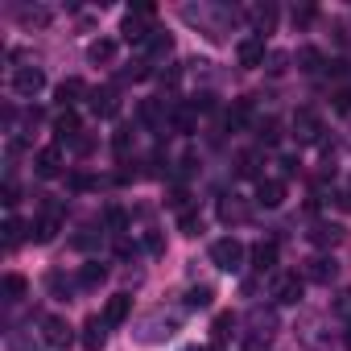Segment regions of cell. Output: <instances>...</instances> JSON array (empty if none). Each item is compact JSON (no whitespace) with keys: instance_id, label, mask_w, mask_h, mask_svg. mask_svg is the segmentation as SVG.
<instances>
[{"instance_id":"6da1fadb","label":"cell","mask_w":351,"mask_h":351,"mask_svg":"<svg viewBox=\"0 0 351 351\" xmlns=\"http://www.w3.org/2000/svg\"><path fill=\"white\" fill-rule=\"evenodd\" d=\"M178 326H182V318H178V314L153 310V314H145V318L132 326V335H136V343H165V339L178 335Z\"/></svg>"},{"instance_id":"7a4b0ae2","label":"cell","mask_w":351,"mask_h":351,"mask_svg":"<svg viewBox=\"0 0 351 351\" xmlns=\"http://www.w3.org/2000/svg\"><path fill=\"white\" fill-rule=\"evenodd\" d=\"M120 34H124V42L128 46H145L157 29H153V5H132V13L124 17V25H120Z\"/></svg>"},{"instance_id":"3957f363","label":"cell","mask_w":351,"mask_h":351,"mask_svg":"<svg viewBox=\"0 0 351 351\" xmlns=\"http://www.w3.org/2000/svg\"><path fill=\"white\" fill-rule=\"evenodd\" d=\"M244 256H248V248H244L236 236H223V240L211 244V265H215L219 273H240V269H244Z\"/></svg>"},{"instance_id":"277c9868","label":"cell","mask_w":351,"mask_h":351,"mask_svg":"<svg viewBox=\"0 0 351 351\" xmlns=\"http://www.w3.org/2000/svg\"><path fill=\"white\" fill-rule=\"evenodd\" d=\"M71 339H75V330L66 326V318H58V314H46V318H42V343H46L50 351H66Z\"/></svg>"},{"instance_id":"5b68a950","label":"cell","mask_w":351,"mask_h":351,"mask_svg":"<svg viewBox=\"0 0 351 351\" xmlns=\"http://www.w3.org/2000/svg\"><path fill=\"white\" fill-rule=\"evenodd\" d=\"M42 87H46L42 66H17V71H13V95L34 99V95H42Z\"/></svg>"},{"instance_id":"8992f818","label":"cell","mask_w":351,"mask_h":351,"mask_svg":"<svg viewBox=\"0 0 351 351\" xmlns=\"http://www.w3.org/2000/svg\"><path fill=\"white\" fill-rule=\"evenodd\" d=\"M302 293H306V277H298V273H285V277L273 281V302L277 306H298Z\"/></svg>"},{"instance_id":"52a82bcc","label":"cell","mask_w":351,"mask_h":351,"mask_svg":"<svg viewBox=\"0 0 351 351\" xmlns=\"http://www.w3.org/2000/svg\"><path fill=\"white\" fill-rule=\"evenodd\" d=\"M34 169H38V178H58V173L66 169V153H62V145H46V149H38Z\"/></svg>"},{"instance_id":"ba28073f","label":"cell","mask_w":351,"mask_h":351,"mask_svg":"<svg viewBox=\"0 0 351 351\" xmlns=\"http://www.w3.org/2000/svg\"><path fill=\"white\" fill-rule=\"evenodd\" d=\"M54 136H58V145H75V141L83 136V120H79L75 108H62V112L54 116Z\"/></svg>"},{"instance_id":"9c48e42d","label":"cell","mask_w":351,"mask_h":351,"mask_svg":"<svg viewBox=\"0 0 351 351\" xmlns=\"http://www.w3.org/2000/svg\"><path fill=\"white\" fill-rule=\"evenodd\" d=\"M293 136H298V145H314L322 136V120L310 108H298L293 112Z\"/></svg>"},{"instance_id":"30bf717a","label":"cell","mask_w":351,"mask_h":351,"mask_svg":"<svg viewBox=\"0 0 351 351\" xmlns=\"http://www.w3.org/2000/svg\"><path fill=\"white\" fill-rule=\"evenodd\" d=\"M58 232H62V215H58V207H50L46 215L34 219L29 240H34V244H50V240H58Z\"/></svg>"},{"instance_id":"8fae6325","label":"cell","mask_w":351,"mask_h":351,"mask_svg":"<svg viewBox=\"0 0 351 351\" xmlns=\"http://www.w3.org/2000/svg\"><path fill=\"white\" fill-rule=\"evenodd\" d=\"M302 277L314 281V285H330V281L339 277V261H335V256H310L306 269H302Z\"/></svg>"},{"instance_id":"7c38bea8","label":"cell","mask_w":351,"mask_h":351,"mask_svg":"<svg viewBox=\"0 0 351 351\" xmlns=\"http://www.w3.org/2000/svg\"><path fill=\"white\" fill-rule=\"evenodd\" d=\"M87 99H91V112H95L99 120H112V116H120V91H116V87H95Z\"/></svg>"},{"instance_id":"4fadbf2b","label":"cell","mask_w":351,"mask_h":351,"mask_svg":"<svg viewBox=\"0 0 351 351\" xmlns=\"http://www.w3.org/2000/svg\"><path fill=\"white\" fill-rule=\"evenodd\" d=\"M108 322H104V314H91L87 322H83V335H79V343L87 347V351H104L108 347Z\"/></svg>"},{"instance_id":"5bb4252c","label":"cell","mask_w":351,"mask_h":351,"mask_svg":"<svg viewBox=\"0 0 351 351\" xmlns=\"http://www.w3.org/2000/svg\"><path fill=\"white\" fill-rule=\"evenodd\" d=\"M281 203H285V182H281V178H261V182H256V207L273 211V207H281Z\"/></svg>"},{"instance_id":"9a60e30c","label":"cell","mask_w":351,"mask_h":351,"mask_svg":"<svg viewBox=\"0 0 351 351\" xmlns=\"http://www.w3.org/2000/svg\"><path fill=\"white\" fill-rule=\"evenodd\" d=\"M236 58H240V66H265V38H244L240 46H236Z\"/></svg>"},{"instance_id":"2e32d148","label":"cell","mask_w":351,"mask_h":351,"mask_svg":"<svg viewBox=\"0 0 351 351\" xmlns=\"http://www.w3.org/2000/svg\"><path fill=\"white\" fill-rule=\"evenodd\" d=\"M248 326H252V339H256V343H261V339L269 343V339H273V330H277V314L256 306V310L248 314Z\"/></svg>"},{"instance_id":"e0dca14e","label":"cell","mask_w":351,"mask_h":351,"mask_svg":"<svg viewBox=\"0 0 351 351\" xmlns=\"http://www.w3.org/2000/svg\"><path fill=\"white\" fill-rule=\"evenodd\" d=\"M195 124H199V112H195L191 104H173V112H169V128H173V132L191 136V132H195Z\"/></svg>"},{"instance_id":"ac0fdd59","label":"cell","mask_w":351,"mask_h":351,"mask_svg":"<svg viewBox=\"0 0 351 351\" xmlns=\"http://www.w3.org/2000/svg\"><path fill=\"white\" fill-rule=\"evenodd\" d=\"M128 314H132V298H128V293H116V298H108V306H104V322H108V326H120V322H128Z\"/></svg>"},{"instance_id":"d6986e66","label":"cell","mask_w":351,"mask_h":351,"mask_svg":"<svg viewBox=\"0 0 351 351\" xmlns=\"http://www.w3.org/2000/svg\"><path fill=\"white\" fill-rule=\"evenodd\" d=\"M252 269H256L261 277L277 269V244H273V240H261V244L252 248Z\"/></svg>"},{"instance_id":"ffe728a7","label":"cell","mask_w":351,"mask_h":351,"mask_svg":"<svg viewBox=\"0 0 351 351\" xmlns=\"http://www.w3.org/2000/svg\"><path fill=\"white\" fill-rule=\"evenodd\" d=\"M339 240H343V228H339V223H326V219H322V223L310 228V244H318V248H335Z\"/></svg>"},{"instance_id":"44dd1931","label":"cell","mask_w":351,"mask_h":351,"mask_svg":"<svg viewBox=\"0 0 351 351\" xmlns=\"http://www.w3.org/2000/svg\"><path fill=\"white\" fill-rule=\"evenodd\" d=\"M25 293H29V281L21 273H5V281H0V298H5V302H21Z\"/></svg>"},{"instance_id":"7402d4cb","label":"cell","mask_w":351,"mask_h":351,"mask_svg":"<svg viewBox=\"0 0 351 351\" xmlns=\"http://www.w3.org/2000/svg\"><path fill=\"white\" fill-rule=\"evenodd\" d=\"M87 58H91L95 66H112V62H116V42H112V38L91 42V46H87Z\"/></svg>"},{"instance_id":"603a6c76","label":"cell","mask_w":351,"mask_h":351,"mask_svg":"<svg viewBox=\"0 0 351 351\" xmlns=\"http://www.w3.org/2000/svg\"><path fill=\"white\" fill-rule=\"evenodd\" d=\"M281 136H285V132H281V120H277V116L256 120V141H261V145H269V149H273V145H281Z\"/></svg>"},{"instance_id":"cb8c5ba5","label":"cell","mask_w":351,"mask_h":351,"mask_svg":"<svg viewBox=\"0 0 351 351\" xmlns=\"http://www.w3.org/2000/svg\"><path fill=\"white\" fill-rule=\"evenodd\" d=\"M108 281V265H99V261H87L83 269H79V285L83 289H99Z\"/></svg>"},{"instance_id":"d4e9b609","label":"cell","mask_w":351,"mask_h":351,"mask_svg":"<svg viewBox=\"0 0 351 351\" xmlns=\"http://www.w3.org/2000/svg\"><path fill=\"white\" fill-rule=\"evenodd\" d=\"M75 285L79 281H71L62 269H54V273H46V289L54 293V298H62V302H71V293H75Z\"/></svg>"},{"instance_id":"484cf974","label":"cell","mask_w":351,"mask_h":351,"mask_svg":"<svg viewBox=\"0 0 351 351\" xmlns=\"http://www.w3.org/2000/svg\"><path fill=\"white\" fill-rule=\"evenodd\" d=\"M248 116H252V99H236V104L228 108V116H223V124H228L232 132H240V128L248 124Z\"/></svg>"},{"instance_id":"4316f807","label":"cell","mask_w":351,"mask_h":351,"mask_svg":"<svg viewBox=\"0 0 351 351\" xmlns=\"http://www.w3.org/2000/svg\"><path fill=\"white\" fill-rule=\"evenodd\" d=\"M236 173H240V178H256V182H261V178H265V173H261V153H256V149H252V153H240V157H236Z\"/></svg>"},{"instance_id":"83f0119b","label":"cell","mask_w":351,"mask_h":351,"mask_svg":"<svg viewBox=\"0 0 351 351\" xmlns=\"http://www.w3.org/2000/svg\"><path fill=\"white\" fill-rule=\"evenodd\" d=\"M79 95H91L83 79H62V83H58V104H62V108H71Z\"/></svg>"},{"instance_id":"f1b7e54d","label":"cell","mask_w":351,"mask_h":351,"mask_svg":"<svg viewBox=\"0 0 351 351\" xmlns=\"http://www.w3.org/2000/svg\"><path fill=\"white\" fill-rule=\"evenodd\" d=\"M149 75H153V62L136 58V62H128V66L116 75V83H141V79H149Z\"/></svg>"},{"instance_id":"f546056e","label":"cell","mask_w":351,"mask_h":351,"mask_svg":"<svg viewBox=\"0 0 351 351\" xmlns=\"http://www.w3.org/2000/svg\"><path fill=\"white\" fill-rule=\"evenodd\" d=\"M215 302V289L211 285H191L186 289V310H207Z\"/></svg>"},{"instance_id":"4dcf8cb0","label":"cell","mask_w":351,"mask_h":351,"mask_svg":"<svg viewBox=\"0 0 351 351\" xmlns=\"http://www.w3.org/2000/svg\"><path fill=\"white\" fill-rule=\"evenodd\" d=\"M252 25H256V38L273 34V25H277V9H273V5H265V9H252Z\"/></svg>"},{"instance_id":"1f68e13d","label":"cell","mask_w":351,"mask_h":351,"mask_svg":"<svg viewBox=\"0 0 351 351\" xmlns=\"http://www.w3.org/2000/svg\"><path fill=\"white\" fill-rule=\"evenodd\" d=\"M219 219H223V223H244V219H248V207L236 203V195H232V199L219 203Z\"/></svg>"},{"instance_id":"d6a6232c","label":"cell","mask_w":351,"mask_h":351,"mask_svg":"<svg viewBox=\"0 0 351 351\" xmlns=\"http://www.w3.org/2000/svg\"><path fill=\"white\" fill-rule=\"evenodd\" d=\"M25 236H29V232H25V223H21L17 215H9V219H5V252H13Z\"/></svg>"},{"instance_id":"836d02e7","label":"cell","mask_w":351,"mask_h":351,"mask_svg":"<svg viewBox=\"0 0 351 351\" xmlns=\"http://www.w3.org/2000/svg\"><path fill=\"white\" fill-rule=\"evenodd\" d=\"M298 71L318 75V71H322V54H318L314 46H302V50H298Z\"/></svg>"},{"instance_id":"e575fe53","label":"cell","mask_w":351,"mask_h":351,"mask_svg":"<svg viewBox=\"0 0 351 351\" xmlns=\"http://www.w3.org/2000/svg\"><path fill=\"white\" fill-rule=\"evenodd\" d=\"M211 335H215V343L232 339V335H236V314H215V326H211Z\"/></svg>"},{"instance_id":"d590c367","label":"cell","mask_w":351,"mask_h":351,"mask_svg":"<svg viewBox=\"0 0 351 351\" xmlns=\"http://www.w3.org/2000/svg\"><path fill=\"white\" fill-rule=\"evenodd\" d=\"M112 149H116V157H120V161H128V149H132V128H116V132H112Z\"/></svg>"},{"instance_id":"8d00e7d4","label":"cell","mask_w":351,"mask_h":351,"mask_svg":"<svg viewBox=\"0 0 351 351\" xmlns=\"http://www.w3.org/2000/svg\"><path fill=\"white\" fill-rule=\"evenodd\" d=\"M104 228H108L112 236H120V232L128 228V215H124L120 207H108V211H104Z\"/></svg>"},{"instance_id":"74e56055","label":"cell","mask_w":351,"mask_h":351,"mask_svg":"<svg viewBox=\"0 0 351 351\" xmlns=\"http://www.w3.org/2000/svg\"><path fill=\"white\" fill-rule=\"evenodd\" d=\"M178 228H182V236H199V232H203V215H195V211H182Z\"/></svg>"},{"instance_id":"f35d334b","label":"cell","mask_w":351,"mask_h":351,"mask_svg":"<svg viewBox=\"0 0 351 351\" xmlns=\"http://www.w3.org/2000/svg\"><path fill=\"white\" fill-rule=\"evenodd\" d=\"M17 17H21V25H50V13L46 9H21Z\"/></svg>"},{"instance_id":"ab89813d","label":"cell","mask_w":351,"mask_h":351,"mask_svg":"<svg viewBox=\"0 0 351 351\" xmlns=\"http://www.w3.org/2000/svg\"><path fill=\"white\" fill-rule=\"evenodd\" d=\"M0 203H5L9 211L21 203V191H17V182H13V178H5V191H0Z\"/></svg>"},{"instance_id":"60d3db41","label":"cell","mask_w":351,"mask_h":351,"mask_svg":"<svg viewBox=\"0 0 351 351\" xmlns=\"http://www.w3.org/2000/svg\"><path fill=\"white\" fill-rule=\"evenodd\" d=\"M339 318H347L351 322V289H339V298H335V306H330Z\"/></svg>"},{"instance_id":"b9f144b4","label":"cell","mask_w":351,"mask_h":351,"mask_svg":"<svg viewBox=\"0 0 351 351\" xmlns=\"http://www.w3.org/2000/svg\"><path fill=\"white\" fill-rule=\"evenodd\" d=\"M99 182L91 178V173H71V191H95Z\"/></svg>"},{"instance_id":"7bdbcfd3","label":"cell","mask_w":351,"mask_h":351,"mask_svg":"<svg viewBox=\"0 0 351 351\" xmlns=\"http://www.w3.org/2000/svg\"><path fill=\"white\" fill-rule=\"evenodd\" d=\"M95 240H99V232H95V228H83V232H79V236H75L71 244H75V248H91Z\"/></svg>"},{"instance_id":"ee69618b","label":"cell","mask_w":351,"mask_h":351,"mask_svg":"<svg viewBox=\"0 0 351 351\" xmlns=\"http://www.w3.org/2000/svg\"><path fill=\"white\" fill-rule=\"evenodd\" d=\"M186 199H191V195H186V186H173L165 203H169V207H178V211H186Z\"/></svg>"},{"instance_id":"f6af8a7d","label":"cell","mask_w":351,"mask_h":351,"mask_svg":"<svg viewBox=\"0 0 351 351\" xmlns=\"http://www.w3.org/2000/svg\"><path fill=\"white\" fill-rule=\"evenodd\" d=\"M195 169H199V157H195V153H186V157L178 161V178H191Z\"/></svg>"},{"instance_id":"bcb514c9","label":"cell","mask_w":351,"mask_h":351,"mask_svg":"<svg viewBox=\"0 0 351 351\" xmlns=\"http://www.w3.org/2000/svg\"><path fill=\"white\" fill-rule=\"evenodd\" d=\"M298 165H302V157H293V153H285V157H281V173H285V178H293Z\"/></svg>"},{"instance_id":"7dc6e473","label":"cell","mask_w":351,"mask_h":351,"mask_svg":"<svg viewBox=\"0 0 351 351\" xmlns=\"http://www.w3.org/2000/svg\"><path fill=\"white\" fill-rule=\"evenodd\" d=\"M310 21H314V9H310V5L293 9V25H310Z\"/></svg>"},{"instance_id":"c3c4849f","label":"cell","mask_w":351,"mask_h":351,"mask_svg":"<svg viewBox=\"0 0 351 351\" xmlns=\"http://www.w3.org/2000/svg\"><path fill=\"white\" fill-rule=\"evenodd\" d=\"M71 149H75V153H79V157H87V153H91V149H95V141H91V136H87V132H83V136H79V141H75V145H71Z\"/></svg>"},{"instance_id":"681fc988","label":"cell","mask_w":351,"mask_h":351,"mask_svg":"<svg viewBox=\"0 0 351 351\" xmlns=\"http://www.w3.org/2000/svg\"><path fill=\"white\" fill-rule=\"evenodd\" d=\"M145 248H149V252L157 256V252H165V240H161L157 232H149V236H145Z\"/></svg>"},{"instance_id":"f907efd6","label":"cell","mask_w":351,"mask_h":351,"mask_svg":"<svg viewBox=\"0 0 351 351\" xmlns=\"http://www.w3.org/2000/svg\"><path fill=\"white\" fill-rule=\"evenodd\" d=\"M335 112H351V91H335Z\"/></svg>"},{"instance_id":"816d5d0a","label":"cell","mask_w":351,"mask_h":351,"mask_svg":"<svg viewBox=\"0 0 351 351\" xmlns=\"http://www.w3.org/2000/svg\"><path fill=\"white\" fill-rule=\"evenodd\" d=\"M285 62H289L285 54H269V71H273V75H281V71H285Z\"/></svg>"},{"instance_id":"f5cc1de1","label":"cell","mask_w":351,"mask_h":351,"mask_svg":"<svg viewBox=\"0 0 351 351\" xmlns=\"http://www.w3.org/2000/svg\"><path fill=\"white\" fill-rule=\"evenodd\" d=\"M343 343H347V351H351V326H347V335H343Z\"/></svg>"}]
</instances>
